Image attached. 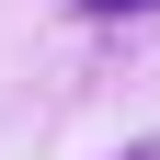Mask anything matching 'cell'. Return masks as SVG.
I'll return each mask as SVG.
<instances>
[{"mask_svg":"<svg viewBox=\"0 0 160 160\" xmlns=\"http://www.w3.org/2000/svg\"><path fill=\"white\" fill-rule=\"evenodd\" d=\"M92 23H126V12H160V0H80Z\"/></svg>","mask_w":160,"mask_h":160,"instance_id":"cell-1","label":"cell"}]
</instances>
